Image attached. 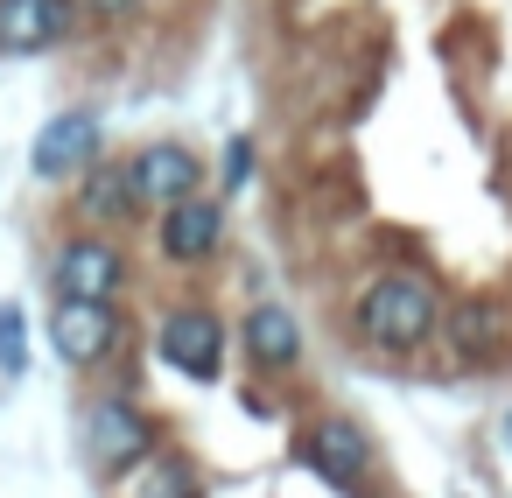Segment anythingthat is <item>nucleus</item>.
Instances as JSON below:
<instances>
[{"label": "nucleus", "instance_id": "f3484780", "mask_svg": "<svg viewBox=\"0 0 512 498\" xmlns=\"http://www.w3.org/2000/svg\"><path fill=\"white\" fill-rule=\"evenodd\" d=\"M134 8H141V0H85V15H92V22H127Z\"/></svg>", "mask_w": 512, "mask_h": 498}, {"label": "nucleus", "instance_id": "ddd939ff", "mask_svg": "<svg viewBox=\"0 0 512 498\" xmlns=\"http://www.w3.org/2000/svg\"><path fill=\"white\" fill-rule=\"evenodd\" d=\"M134 211H141V197H134L127 162L92 155V162L78 169V218H85V225H127Z\"/></svg>", "mask_w": 512, "mask_h": 498}, {"label": "nucleus", "instance_id": "39448f33", "mask_svg": "<svg viewBox=\"0 0 512 498\" xmlns=\"http://www.w3.org/2000/svg\"><path fill=\"white\" fill-rule=\"evenodd\" d=\"M85 449H92V463L99 470H134V463H148V449H155V428H148V414L134 407V400H99L92 414H85Z\"/></svg>", "mask_w": 512, "mask_h": 498}, {"label": "nucleus", "instance_id": "f257e3e1", "mask_svg": "<svg viewBox=\"0 0 512 498\" xmlns=\"http://www.w3.org/2000/svg\"><path fill=\"white\" fill-rule=\"evenodd\" d=\"M435 316H442V302H435V281H421V274H379V281L358 295V330H365V344H379V351H414V344H428V337H435Z\"/></svg>", "mask_w": 512, "mask_h": 498}, {"label": "nucleus", "instance_id": "6e6552de", "mask_svg": "<svg viewBox=\"0 0 512 498\" xmlns=\"http://www.w3.org/2000/svg\"><path fill=\"white\" fill-rule=\"evenodd\" d=\"M162 358L183 379H218V365H225V323L211 309H169L162 316Z\"/></svg>", "mask_w": 512, "mask_h": 498}, {"label": "nucleus", "instance_id": "f03ea898", "mask_svg": "<svg viewBox=\"0 0 512 498\" xmlns=\"http://www.w3.org/2000/svg\"><path fill=\"white\" fill-rule=\"evenodd\" d=\"M50 288L71 302H113L127 288V253L106 232H78L50 253Z\"/></svg>", "mask_w": 512, "mask_h": 498}, {"label": "nucleus", "instance_id": "0eeeda50", "mask_svg": "<svg viewBox=\"0 0 512 498\" xmlns=\"http://www.w3.org/2000/svg\"><path fill=\"white\" fill-rule=\"evenodd\" d=\"M106 148V127H99V113H57L43 134H36V148H29V169L43 176V183H64V176H78L92 155Z\"/></svg>", "mask_w": 512, "mask_h": 498}, {"label": "nucleus", "instance_id": "dca6fc26", "mask_svg": "<svg viewBox=\"0 0 512 498\" xmlns=\"http://www.w3.org/2000/svg\"><path fill=\"white\" fill-rule=\"evenodd\" d=\"M253 183V141H232L225 148V190H246Z\"/></svg>", "mask_w": 512, "mask_h": 498}, {"label": "nucleus", "instance_id": "9b49d317", "mask_svg": "<svg viewBox=\"0 0 512 498\" xmlns=\"http://www.w3.org/2000/svg\"><path fill=\"white\" fill-rule=\"evenodd\" d=\"M71 36V0H0V57H36Z\"/></svg>", "mask_w": 512, "mask_h": 498}, {"label": "nucleus", "instance_id": "7ed1b4c3", "mask_svg": "<svg viewBox=\"0 0 512 498\" xmlns=\"http://www.w3.org/2000/svg\"><path fill=\"white\" fill-rule=\"evenodd\" d=\"M50 344H57V358L78 365V372L106 365V358L120 351V316H113V302H71V295H57V309H50Z\"/></svg>", "mask_w": 512, "mask_h": 498}, {"label": "nucleus", "instance_id": "4468645a", "mask_svg": "<svg viewBox=\"0 0 512 498\" xmlns=\"http://www.w3.org/2000/svg\"><path fill=\"white\" fill-rule=\"evenodd\" d=\"M0 372H8V379L29 372V323H22L15 302H0Z\"/></svg>", "mask_w": 512, "mask_h": 498}, {"label": "nucleus", "instance_id": "423d86ee", "mask_svg": "<svg viewBox=\"0 0 512 498\" xmlns=\"http://www.w3.org/2000/svg\"><path fill=\"white\" fill-rule=\"evenodd\" d=\"M155 246L169 267H197L225 246V211L211 197H183V204H162L155 211Z\"/></svg>", "mask_w": 512, "mask_h": 498}, {"label": "nucleus", "instance_id": "9d476101", "mask_svg": "<svg viewBox=\"0 0 512 498\" xmlns=\"http://www.w3.org/2000/svg\"><path fill=\"white\" fill-rule=\"evenodd\" d=\"M435 323L449 330V351L470 358V365H484V358H498V351L512 344V309L491 302V295H470V302H456V309L435 316Z\"/></svg>", "mask_w": 512, "mask_h": 498}, {"label": "nucleus", "instance_id": "2eb2a0df", "mask_svg": "<svg viewBox=\"0 0 512 498\" xmlns=\"http://www.w3.org/2000/svg\"><path fill=\"white\" fill-rule=\"evenodd\" d=\"M141 498H204V491H197V477H190V470H183V463L169 456V463H155V470H148Z\"/></svg>", "mask_w": 512, "mask_h": 498}, {"label": "nucleus", "instance_id": "a211bd4d", "mask_svg": "<svg viewBox=\"0 0 512 498\" xmlns=\"http://www.w3.org/2000/svg\"><path fill=\"white\" fill-rule=\"evenodd\" d=\"M505 442H512V414H505Z\"/></svg>", "mask_w": 512, "mask_h": 498}, {"label": "nucleus", "instance_id": "1a4fd4ad", "mask_svg": "<svg viewBox=\"0 0 512 498\" xmlns=\"http://www.w3.org/2000/svg\"><path fill=\"white\" fill-rule=\"evenodd\" d=\"M302 456H309V470H316L323 484H337V491L365 484V470H372V442H365V428H358V421H337V414L309 428Z\"/></svg>", "mask_w": 512, "mask_h": 498}, {"label": "nucleus", "instance_id": "20e7f679", "mask_svg": "<svg viewBox=\"0 0 512 498\" xmlns=\"http://www.w3.org/2000/svg\"><path fill=\"white\" fill-rule=\"evenodd\" d=\"M127 176H134L141 211H162V204H183V197L204 190V169H197V155H190L183 141H148V148H134V155H127Z\"/></svg>", "mask_w": 512, "mask_h": 498}, {"label": "nucleus", "instance_id": "f8f14e48", "mask_svg": "<svg viewBox=\"0 0 512 498\" xmlns=\"http://www.w3.org/2000/svg\"><path fill=\"white\" fill-rule=\"evenodd\" d=\"M239 344H246V358H253L260 372H295V365H302V323H295V309H281V302H253L246 323H239Z\"/></svg>", "mask_w": 512, "mask_h": 498}]
</instances>
